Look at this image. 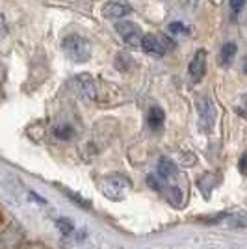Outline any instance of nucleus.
<instances>
[{"mask_svg": "<svg viewBox=\"0 0 247 249\" xmlns=\"http://www.w3.org/2000/svg\"><path fill=\"white\" fill-rule=\"evenodd\" d=\"M62 49L65 56L74 63H84L91 58V43L82 36H67L62 41Z\"/></svg>", "mask_w": 247, "mask_h": 249, "instance_id": "1", "label": "nucleus"}, {"mask_svg": "<svg viewBox=\"0 0 247 249\" xmlns=\"http://www.w3.org/2000/svg\"><path fill=\"white\" fill-rule=\"evenodd\" d=\"M101 192L112 201H123L130 192V180L123 175L104 177L101 182Z\"/></svg>", "mask_w": 247, "mask_h": 249, "instance_id": "2", "label": "nucleus"}, {"mask_svg": "<svg viewBox=\"0 0 247 249\" xmlns=\"http://www.w3.org/2000/svg\"><path fill=\"white\" fill-rule=\"evenodd\" d=\"M141 49L147 54H155V56H164L167 52L175 49V41L169 36H160V34H147L141 39Z\"/></svg>", "mask_w": 247, "mask_h": 249, "instance_id": "3", "label": "nucleus"}, {"mask_svg": "<svg viewBox=\"0 0 247 249\" xmlns=\"http://www.w3.org/2000/svg\"><path fill=\"white\" fill-rule=\"evenodd\" d=\"M197 112H199V124L205 132H210L216 123V106L214 101L206 95H201L197 99Z\"/></svg>", "mask_w": 247, "mask_h": 249, "instance_id": "4", "label": "nucleus"}, {"mask_svg": "<svg viewBox=\"0 0 247 249\" xmlns=\"http://www.w3.org/2000/svg\"><path fill=\"white\" fill-rule=\"evenodd\" d=\"M115 32L121 36V39H123L128 47H141V39H143V34H141V28L134 24V22L130 21H119L115 24Z\"/></svg>", "mask_w": 247, "mask_h": 249, "instance_id": "5", "label": "nucleus"}, {"mask_svg": "<svg viewBox=\"0 0 247 249\" xmlns=\"http://www.w3.org/2000/svg\"><path fill=\"white\" fill-rule=\"evenodd\" d=\"M74 86L78 89V93L82 95L84 99H89V101H103L99 95H101V89H99V82L89 76V74H78L74 78Z\"/></svg>", "mask_w": 247, "mask_h": 249, "instance_id": "6", "label": "nucleus"}, {"mask_svg": "<svg viewBox=\"0 0 247 249\" xmlns=\"http://www.w3.org/2000/svg\"><path fill=\"white\" fill-rule=\"evenodd\" d=\"M206 65H208V56H206L205 49H199V51L194 54L192 62H190V67H188V73H190V78L194 82H201L203 76L206 73Z\"/></svg>", "mask_w": 247, "mask_h": 249, "instance_id": "7", "label": "nucleus"}, {"mask_svg": "<svg viewBox=\"0 0 247 249\" xmlns=\"http://www.w3.org/2000/svg\"><path fill=\"white\" fill-rule=\"evenodd\" d=\"M130 13H132V6L123 0H113L103 6V15L108 19H123Z\"/></svg>", "mask_w": 247, "mask_h": 249, "instance_id": "8", "label": "nucleus"}, {"mask_svg": "<svg viewBox=\"0 0 247 249\" xmlns=\"http://www.w3.org/2000/svg\"><path fill=\"white\" fill-rule=\"evenodd\" d=\"M164 121H165V114L162 108L155 106V108L149 110V114H147V124H149L153 130H158V128L164 124Z\"/></svg>", "mask_w": 247, "mask_h": 249, "instance_id": "9", "label": "nucleus"}, {"mask_svg": "<svg viewBox=\"0 0 247 249\" xmlns=\"http://www.w3.org/2000/svg\"><path fill=\"white\" fill-rule=\"evenodd\" d=\"M236 51H238L236 43H232V41L225 43V45L221 47V54H219L221 63H223V65H230L232 60H234V56H236Z\"/></svg>", "mask_w": 247, "mask_h": 249, "instance_id": "10", "label": "nucleus"}, {"mask_svg": "<svg viewBox=\"0 0 247 249\" xmlns=\"http://www.w3.org/2000/svg\"><path fill=\"white\" fill-rule=\"evenodd\" d=\"M227 219L229 227L232 229H247V212H236V214H230Z\"/></svg>", "mask_w": 247, "mask_h": 249, "instance_id": "11", "label": "nucleus"}, {"mask_svg": "<svg viewBox=\"0 0 247 249\" xmlns=\"http://www.w3.org/2000/svg\"><path fill=\"white\" fill-rule=\"evenodd\" d=\"M72 134H74V128H72L69 123L56 124V128H54V138H56V140L67 142V140H71L72 138Z\"/></svg>", "mask_w": 247, "mask_h": 249, "instance_id": "12", "label": "nucleus"}, {"mask_svg": "<svg viewBox=\"0 0 247 249\" xmlns=\"http://www.w3.org/2000/svg\"><path fill=\"white\" fill-rule=\"evenodd\" d=\"M56 225H58V229H60V232H62L63 236H74V232H76L74 223L69 221V219H58Z\"/></svg>", "mask_w": 247, "mask_h": 249, "instance_id": "13", "label": "nucleus"}, {"mask_svg": "<svg viewBox=\"0 0 247 249\" xmlns=\"http://www.w3.org/2000/svg\"><path fill=\"white\" fill-rule=\"evenodd\" d=\"M63 194H65L67 197L71 199L72 203H76L78 207H82V208H91V203H88V201H84V199L80 197L78 194H72L71 190H67V188H63Z\"/></svg>", "mask_w": 247, "mask_h": 249, "instance_id": "14", "label": "nucleus"}, {"mask_svg": "<svg viewBox=\"0 0 247 249\" xmlns=\"http://www.w3.org/2000/svg\"><path fill=\"white\" fill-rule=\"evenodd\" d=\"M130 65H132V60H130V56H126V54H119V56L115 58V69L128 71Z\"/></svg>", "mask_w": 247, "mask_h": 249, "instance_id": "15", "label": "nucleus"}, {"mask_svg": "<svg viewBox=\"0 0 247 249\" xmlns=\"http://www.w3.org/2000/svg\"><path fill=\"white\" fill-rule=\"evenodd\" d=\"M169 32L178 36V34H188L190 30H188V26H184L182 22H171V24H169Z\"/></svg>", "mask_w": 247, "mask_h": 249, "instance_id": "16", "label": "nucleus"}, {"mask_svg": "<svg viewBox=\"0 0 247 249\" xmlns=\"http://www.w3.org/2000/svg\"><path fill=\"white\" fill-rule=\"evenodd\" d=\"M247 0H229V6H230V11L236 15V13H242L244 6H246Z\"/></svg>", "mask_w": 247, "mask_h": 249, "instance_id": "17", "label": "nucleus"}, {"mask_svg": "<svg viewBox=\"0 0 247 249\" xmlns=\"http://www.w3.org/2000/svg\"><path fill=\"white\" fill-rule=\"evenodd\" d=\"M240 169H242V173H247V153L240 158Z\"/></svg>", "mask_w": 247, "mask_h": 249, "instance_id": "18", "label": "nucleus"}, {"mask_svg": "<svg viewBox=\"0 0 247 249\" xmlns=\"http://www.w3.org/2000/svg\"><path fill=\"white\" fill-rule=\"evenodd\" d=\"M242 106H244V110H247V95L242 99Z\"/></svg>", "mask_w": 247, "mask_h": 249, "instance_id": "19", "label": "nucleus"}, {"mask_svg": "<svg viewBox=\"0 0 247 249\" xmlns=\"http://www.w3.org/2000/svg\"><path fill=\"white\" fill-rule=\"evenodd\" d=\"M244 73L247 74V60H246V62H244Z\"/></svg>", "mask_w": 247, "mask_h": 249, "instance_id": "20", "label": "nucleus"}, {"mask_svg": "<svg viewBox=\"0 0 247 249\" xmlns=\"http://www.w3.org/2000/svg\"><path fill=\"white\" fill-rule=\"evenodd\" d=\"M188 2H190V4H195L197 0H188Z\"/></svg>", "mask_w": 247, "mask_h": 249, "instance_id": "21", "label": "nucleus"}]
</instances>
